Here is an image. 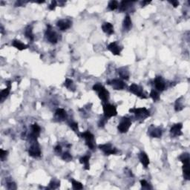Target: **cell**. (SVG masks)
I'll return each mask as SVG.
<instances>
[{"label": "cell", "mask_w": 190, "mask_h": 190, "mask_svg": "<svg viewBox=\"0 0 190 190\" xmlns=\"http://www.w3.org/2000/svg\"><path fill=\"white\" fill-rule=\"evenodd\" d=\"M103 112H104L105 117L106 118H111L117 115L116 107L114 105L109 104V103L103 105Z\"/></svg>", "instance_id": "cell-5"}, {"label": "cell", "mask_w": 190, "mask_h": 190, "mask_svg": "<svg viewBox=\"0 0 190 190\" xmlns=\"http://www.w3.org/2000/svg\"><path fill=\"white\" fill-rule=\"evenodd\" d=\"M149 134L152 137L160 138L162 136V131L159 128H154V127L152 126L149 128Z\"/></svg>", "instance_id": "cell-20"}, {"label": "cell", "mask_w": 190, "mask_h": 190, "mask_svg": "<svg viewBox=\"0 0 190 190\" xmlns=\"http://www.w3.org/2000/svg\"><path fill=\"white\" fill-rule=\"evenodd\" d=\"M28 154L30 157H34V158H37L41 156V149L40 146L39 144H37V142H35L34 144H32L31 146L29 148Z\"/></svg>", "instance_id": "cell-9"}, {"label": "cell", "mask_w": 190, "mask_h": 190, "mask_svg": "<svg viewBox=\"0 0 190 190\" xmlns=\"http://www.w3.org/2000/svg\"><path fill=\"white\" fill-rule=\"evenodd\" d=\"M139 160L145 168H146L149 165V158L146 153L144 152H142L139 154Z\"/></svg>", "instance_id": "cell-17"}, {"label": "cell", "mask_w": 190, "mask_h": 190, "mask_svg": "<svg viewBox=\"0 0 190 190\" xmlns=\"http://www.w3.org/2000/svg\"><path fill=\"white\" fill-rule=\"evenodd\" d=\"M81 137L86 140V143L87 146L91 149H94L95 148V140L93 134L89 131H86L82 133Z\"/></svg>", "instance_id": "cell-4"}, {"label": "cell", "mask_w": 190, "mask_h": 190, "mask_svg": "<svg viewBox=\"0 0 190 190\" xmlns=\"http://www.w3.org/2000/svg\"><path fill=\"white\" fill-rule=\"evenodd\" d=\"M54 151H55V152H57V154H59V153H61V152H62V147L59 145L57 146L54 149Z\"/></svg>", "instance_id": "cell-40"}, {"label": "cell", "mask_w": 190, "mask_h": 190, "mask_svg": "<svg viewBox=\"0 0 190 190\" xmlns=\"http://www.w3.org/2000/svg\"><path fill=\"white\" fill-rule=\"evenodd\" d=\"M99 149L103 152L106 155H110V154H115L118 152L117 149L113 148L111 144H106L103 145L99 146Z\"/></svg>", "instance_id": "cell-10"}, {"label": "cell", "mask_w": 190, "mask_h": 190, "mask_svg": "<svg viewBox=\"0 0 190 190\" xmlns=\"http://www.w3.org/2000/svg\"><path fill=\"white\" fill-rule=\"evenodd\" d=\"M46 39L51 44H56L58 41V36L56 32L52 29L51 26L48 25V29L45 31Z\"/></svg>", "instance_id": "cell-6"}, {"label": "cell", "mask_w": 190, "mask_h": 190, "mask_svg": "<svg viewBox=\"0 0 190 190\" xmlns=\"http://www.w3.org/2000/svg\"><path fill=\"white\" fill-rule=\"evenodd\" d=\"M130 112L135 115L136 118L138 120H145L149 117V112L146 108H139V109H132L129 110Z\"/></svg>", "instance_id": "cell-3"}, {"label": "cell", "mask_w": 190, "mask_h": 190, "mask_svg": "<svg viewBox=\"0 0 190 190\" xmlns=\"http://www.w3.org/2000/svg\"><path fill=\"white\" fill-rule=\"evenodd\" d=\"M183 125L182 123H177L175 124L171 128L170 133L173 137H178V136L182 135V130Z\"/></svg>", "instance_id": "cell-14"}, {"label": "cell", "mask_w": 190, "mask_h": 190, "mask_svg": "<svg viewBox=\"0 0 190 190\" xmlns=\"http://www.w3.org/2000/svg\"><path fill=\"white\" fill-rule=\"evenodd\" d=\"M108 49H109L114 55H120L123 49L119 45H117V43L116 42H113L108 45Z\"/></svg>", "instance_id": "cell-13"}, {"label": "cell", "mask_w": 190, "mask_h": 190, "mask_svg": "<svg viewBox=\"0 0 190 190\" xmlns=\"http://www.w3.org/2000/svg\"><path fill=\"white\" fill-rule=\"evenodd\" d=\"M31 134H30V138L33 139V140H36V139L38 138V137L40 134V127L37 125L36 123L33 124L31 126Z\"/></svg>", "instance_id": "cell-16"}, {"label": "cell", "mask_w": 190, "mask_h": 190, "mask_svg": "<svg viewBox=\"0 0 190 190\" xmlns=\"http://www.w3.org/2000/svg\"><path fill=\"white\" fill-rule=\"evenodd\" d=\"M150 97L152 98L153 100H154V101H157V100H160V95H159V94L157 93V91L155 90H152L151 93H150Z\"/></svg>", "instance_id": "cell-29"}, {"label": "cell", "mask_w": 190, "mask_h": 190, "mask_svg": "<svg viewBox=\"0 0 190 190\" xmlns=\"http://www.w3.org/2000/svg\"><path fill=\"white\" fill-rule=\"evenodd\" d=\"M11 85H10V82H8V86L5 89H4V90H2V91H1V94H0V97H1V100H3L4 99L6 98L7 97H8V95H9L10 94V91H11Z\"/></svg>", "instance_id": "cell-25"}, {"label": "cell", "mask_w": 190, "mask_h": 190, "mask_svg": "<svg viewBox=\"0 0 190 190\" xmlns=\"http://www.w3.org/2000/svg\"><path fill=\"white\" fill-rule=\"evenodd\" d=\"M89 159H90V156L86 155L82 157L80 159V163L81 164L84 165V168L86 170H88L90 169V165H89Z\"/></svg>", "instance_id": "cell-24"}, {"label": "cell", "mask_w": 190, "mask_h": 190, "mask_svg": "<svg viewBox=\"0 0 190 190\" xmlns=\"http://www.w3.org/2000/svg\"><path fill=\"white\" fill-rule=\"evenodd\" d=\"M65 86L67 88L70 89V90H71V89H74V83H73L72 80H70V79H66V80H65Z\"/></svg>", "instance_id": "cell-33"}, {"label": "cell", "mask_w": 190, "mask_h": 190, "mask_svg": "<svg viewBox=\"0 0 190 190\" xmlns=\"http://www.w3.org/2000/svg\"><path fill=\"white\" fill-rule=\"evenodd\" d=\"M102 29L103 32L109 35H112L114 33V27L113 25L111 24L110 22H105L102 25Z\"/></svg>", "instance_id": "cell-19"}, {"label": "cell", "mask_w": 190, "mask_h": 190, "mask_svg": "<svg viewBox=\"0 0 190 190\" xmlns=\"http://www.w3.org/2000/svg\"><path fill=\"white\" fill-rule=\"evenodd\" d=\"M108 83L112 87H113V88H115V90H123L125 87V84L123 81L120 80H117V79L111 80Z\"/></svg>", "instance_id": "cell-12"}, {"label": "cell", "mask_w": 190, "mask_h": 190, "mask_svg": "<svg viewBox=\"0 0 190 190\" xmlns=\"http://www.w3.org/2000/svg\"><path fill=\"white\" fill-rule=\"evenodd\" d=\"M117 72L119 74L120 77L121 78L124 79V80H128V77H129V72H128V70L127 69V68H120L117 70Z\"/></svg>", "instance_id": "cell-22"}, {"label": "cell", "mask_w": 190, "mask_h": 190, "mask_svg": "<svg viewBox=\"0 0 190 190\" xmlns=\"http://www.w3.org/2000/svg\"><path fill=\"white\" fill-rule=\"evenodd\" d=\"M69 125L73 131H75L76 133L78 132L79 128H78V124H77V123H71L69 124Z\"/></svg>", "instance_id": "cell-35"}, {"label": "cell", "mask_w": 190, "mask_h": 190, "mask_svg": "<svg viewBox=\"0 0 190 190\" xmlns=\"http://www.w3.org/2000/svg\"><path fill=\"white\" fill-rule=\"evenodd\" d=\"M62 160H65V161H71L72 160V156L71 154H70V153L68 152H65L62 156Z\"/></svg>", "instance_id": "cell-34"}, {"label": "cell", "mask_w": 190, "mask_h": 190, "mask_svg": "<svg viewBox=\"0 0 190 190\" xmlns=\"http://www.w3.org/2000/svg\"><path fill=\"white\" fill-rule=\"evenodd\" d=\"M59 186H60V182L59 181H57V180H52L49 183L50 189H57Z\"/></svg>", "instance_id": "cell-32"}, {"label": "cell", "mask_w": 190, "mask_h": 190, "mask_svg": "<svg viewBox=\"0 0 190 190\" xmlns=\"http://www.w3.org/2000/svg\"><path fill=\"white\" fill-rule=\"evenodd\" d=\"M105 123H106V120L101 119V120H100V123H99V126H100V127H103L105 125Z\"/></svg>", "instance_id": "cell-41"}, {"label": "cell", "mask_w": 190, "mask_h": 190, "mask_svg": "<svg viewBox=\"0 0 190 190\" xmlns=\"http://www.w3.org/2000/svg\"><path fill=\"white\" fill-rule=\"evenodd\" d=\"M151 2H148V1H144V2H142V5L143 6H145L146 5H147V4H149Z\"/></svg>", "instance_id": "cell-43"}, {"label": "cell", "mask_w": 190, "mask_h": 190, "mask_svg": "<svg viewBox=\"0 0 190 190\" xmlns=\"http://www.w3.org/2000/svg\"><path fill=\"white\" fill-rule=\"evenodd\" d=\"M131 26H132V22H131V17L128 15H127L123 20V27L126 30H129L131 28Z\"/></svg>", "instance_id": "cell-23"}, {"label": "cell", "mask_w": 190, "mask_h": 190, "mask_svg": "<svg viewBox=\"0 0 190 190\" xmlns=\"http://www.w3.org/2000/svg\"><path fill=\"white\" fill-rule=\"evenodd\" d=\"M132 2H129V1H123L119 5V9L120 11H125L128 9V6L131 5Z\"/></svg>", "instance_id": "cell-28"}, {"label": "cell", "mask_w": 190, "mask_h": 190, "mask_svg": "<svg viewBox=\"0 0 190 190\" xmlns=\"http://www.w3.org/2000/svg\"><path fill=\"white\" fill-rule=\"evenodd\" d=\"M57 5V2L56 1H52L51 4L50 6H49V9H50L51 11H54V10H55V8H56Z\"/></svg>", "instance_id": "cell-39"}, {"label": "cell", "mask_w": 190, "mask_h": 190, "mask_svg": "<svg viewBox=\"0 0 190 190\" xmlns=\"http://www.w3.org/2000/svg\"><path fill=\"white\" fill-rule=\"evenodd\" d=\"M71 182H72V186L74 189L79 190V189H83V184H82L80 182H78V181H74V180H72Z\"/></svg>", "instance_id": "cell-31"}, {"label": "cell", "mask_w": 190, "mask_h": 190, "mask_svg": "<svg viewBox=\"0 0 190 190\" xmlns=\"http://www.w3.org/2000/svg\"><path fill=\"white\" fill-rule=\"evenodd\" d=\"M12 45L16 48L17 49H18L19 51H23L25 49H28V46L26 45H25L24 43L21 42L20 40H17V39H15V40L13 41Z\"/></svg>", "instance_id": "cell-21"}, {"label": "cell", "mask_w": 190, "mask_h": 190, "mask_svg": "<svg viewBox=\"0 0 190 190\" xmlns=\"http://www.w3.org/2000/svg\"><path fill=\"white\" fill-rule=\"evenodd\" d=\"M72 25V22L69 20H61L57 22V26L60 30H66L68 28H70Z\"/></svg>", "instance_id": "cell-11"}, {"label": "cell", "mask_w": 190, "mask_h": 190, "mask_svg": "<svg viewBox=\"0 0 190 190\" xmlns=\"http://www.w3.org/2000/svg\"><path fill=\"white\" fill-rule=\"evenodd\" d=\"M55 118L58 121H63L67 118V113L64 109H57L55 112Z\"/></svg>", "instance_id": "cell-15"}, {"label": "cell", "mask_w": 190, "mask_h": 190, "mask_svg": "<svg viewBox=\"0 0 190 190\" xmlns=\"http://www.w3.org/2000/svg\"><path fill=\"white\" fill-rule=\"evenodd\" d=\"M154 85H155L156 88L160 91H163L166 88V85L160 77H156L155 80H154Z\"/></svg>", "instance_id": "cell-18"}, {"label": "cell", "mask_w": 190, "mask_h": 190, "mask_svg": "<svg viewBox=\"0 0 190 190\" xmlns=\"http://www.w3.org/2000/svg\"><path fill=\"white\" fill-rule=\"evenodd\" d=\"M131 125V121L129 118L128 117H123L121 120L120 123L118 125V131L122 134L126 133L128 131Z\"/></svg>", "instance_id": "cell-7"}, {"label": "cell", "mask_w": 190, "mask_h": 190, "mask_svg": "<svg viewBox=\"0 0 190 190\" xmlns=\"http://www.w3.org/2000/svg\"><path fill=\"white\" fill-rule=\"evenodd\" d=\"M140 184L142 186V188L143 189H152V187L149 186V184L147 183L146 181L145 180H142L140 181Z\"/></svg>", "instance_id": "cell-36"}, {"label": "cell", "mask_w": 190, "mask_h": 190, "mask_svg": "<svg viewBox=\"0 0 190 190\" xmlns=\"http://www.w3.org/2000/svg\"><path fill=\"white\" fill-rule=\"evenodd\" d=\"M180 160L183 163V173L186 180L189 181L190 179V168H189V154L188 153H184L180 156Z\"/></svg>", "instance_id": "cell-1"}, {"label": "cell", "mask_w": 190, "mask_h": 190, "mask_svg": "<svg viewBox=\"0 0 190 190\" xmlns=\"http://www.w3.org/2000/svg\"><path fill=\"white\" fill-rule=\"evenodd\" d=\"M93 90L98 93L99 97H100V99L103 102L106 103V102L109 100V92L108 91L107 89H106V88L103 86H102L100 83H96V84L93 86Z\"/></svg>", "instance_id": "cell-2"}, {"label": "cell", "mask_w": 190, "mask_h": 190, "mask_svg": "<svg viewBox=\"0 0 190 190\" xmlns=\"http://www.w3.org/2000/svg\"><path fill=\"white\" fill-rule=\"evenodd\" d=\"M7 187H8V189H17V185H16L13 182H10L8 183L7 184Z\"/></svg>", "instance_id": "cell-38"}, {"label": "cell", "mask_w": 190, "mask_h": 190, "mask_svg": "<svg viewBox=\"0 0 190 190\" xmlns=\"http://www.w3.org/2000/svg\"><path fill=\"white\" fill-rule=\"evenodd\" d=\"M108 7H109V10H111V11H115L119 7V4L117 1H111L109 3V6Z\"/></svg>", "instance_id": "cell-30"}, {"label": "cell", "mask_w": 190, "mask_h": 190, "mask_svg": "<svg viewBox=\"0 0 190 190\" xmlns=\"http://www.w3.org/2000/svg\"><path fill=\"white\" fill-rule=\"evenodd\" d=\"M7 155H8V152L5 151L3 149L0 150V157H1V159H2V161H4V160L6 158Z\"/></svg>", "instance_id": "cell-37"}, {"label": "cell", "mask_w": 190, "mask_h": 190, "mask_svg": "<svg viewBox=\"0 0 190 190\" xmlns=\"http://www.w3.org/2000/svg\"><path fill=\"white\" fill-rule=\"evenodd\" d=\"M25 36L30 40H33V30H32V27L31 26H28L25 29Z\"/></svg>", "instance_id": "cell-27"}, {"label": "cell", "mask_w": 190, "mask_h": 190, "mask_svg": "<svg viewBox=\"0 0 190 190\" xmlns=\"http://www.w3.org/2000/svg\"><path fill=\"white\" fill-rule=\"evenodd\" d=\"M171 4H172V5H173L175 8H176V7L178 6V5H179V2H178V1H172V2H169Z\"/></svg>", "instance_id": "cell-42"}, {"label": "cell", "mask_w": 190, "mask_h": 190, "mask_svg": "<svg viewBox=\"0 0 190 190\" xmlns=\"http://www.w3.org/2000/svg\"><path fill=\"white\" fill-rule=\"evenodd\" d=\"M183 97H180L179 99L176 100L175 105V109L176 112H180V111H182L183 109H184V105L183 103Z\"/></svg>", "instance_id": "cell-26"}, {"label": "cell", "mask_w": 190, "mask_h": 190, "mask_svg": "<svg viewBox=\"0 0 190 190\" xmlns=\"http://www.w3.org/2000/svg\"><path fill=\"white\" fill-rule=\"evenodd\" d=\"M129 91L131 92L132 94H135L137 97H140L141 99L146 98V94H144L143 88H141L137 84L131 85L129 87Z\"/></svg>", "instance_id": "cell-8"}]
</instances>
